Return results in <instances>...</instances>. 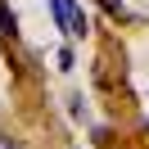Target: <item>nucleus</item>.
<instances>
[{
	"label": "nucleus",
	"mask_w": 149,
	"mask_h": 149,
	"mask_svg": "<svg viewBox=\"0 0 149 149\" xmlns=\"http://www.w3.org/2000/svg\"><path fill=\"white\" fill-rule=\"evenodd\" d=\"M50 9H54V18H59L63 32H77V36L86 32V18H81V9H77L72 0H50Z\"/></svg>",
	"instance_id": "nucleus-1"
},
{
	"label": "nucleus",
	"mask_w": 149,
	"mask_h": 149,
	"mask_svg": "<svg viewBox=\"0 0 149 149\" xmlns=\"http://www.w3.org/2000/svg\"><path fill=\"white\" fill-rule=\"evenodd\" d=\"M5 149H14V145H5Z\"/></svg>",
	"instance_id": "nucleus-2"
}]
</instances>
